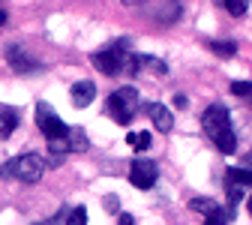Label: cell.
<instances>
[{"label": "cell", "mask_w": 252, "mask_h": 225, "mask_svg": "<svg viewBox=\"0 0 252 225\" xmlns=\"http://www.w3.org/2000/svg\"><path fill=\"white\" fill-rule=\"evenodd\" d=\"M210 51H216L219 57H234L237 54V45L234 42H219V39H213L210 42Z\"/></svg>", "instance_id": "cell-14"}, {"label": "cell", "mask_w": 252, "mask_h": 225, "mask_svg": "<svg viewBox=\"0 0 252 225\" xmlns=\"http://www.w3.org/2000/svg\"><path fill=\"white\" fill-rule=\"evenodd\" d=\"M117 225H135V219L129 216V213H120V222Z\"/></svg>", "instance_id": "cell-22"}, {"label": "cell", "mask_w": 252, "mask_h": 225, "mask_svg": "<svg viewBox=\"0 0 252 225\" xmlns=\"http://www.w3.org/2000/svg\"><path fill=\"white\" fill-rule=\"evenodd\" d=\"M36 126H39V132L48 138V144H54V141H60L63 135H66V126H63V120H60V117L54 114V108L45 105V102L36 105Z\"/></svg>", "instance_id": "cell-5"}, {"label": "cell", "mask_w": 252, "mask_h": 225, "mask_svg": "<svg viewBox=\"0 0 252 225\" xmlns=\"http://www.w3.org/2000/svg\"><path fill=\"white\" fill-rule=\"evenodd\" d=\"M45 168H48V162L39 153H24V156H15L12 162H6L3 168H0V174H3V177H15L21 183H39Z\"/></svg>", "instance_id": "cell-2"}, {"label": "cell", "mask_w": 252, "mask_h": 225, "mask_svg": "<svg viewBox=\"0 0 252 225\" xmlns=\"http://www.w3.org/2000/svg\"><path fill=\"white\" fill-rule=\"evenodd\" d=\"M174 105H177V108H186V105H189V99H186L183 93H177V96H174Z\"/></svg>", "instance_id": "cell-20"}, {"label": "cell", "mask_w": 252, "mask_h": 225, "mask_svg": "<svg viewBox=\"0 0 252 225\" xmlns=\"http://www.w3.org/2000/svg\"><path fill=\"white\" fill-rule=\"evenodd\" d=\"M201 126H204V132L213 138V144L222 153H234L237 150V138L231 132V117H228L225 105H210L201 114Z\"/></svg>", "instance_id": "cell-1"}, {"label": "cell", "mask_w": 252, "mask_h": 225, "mask_svg": "<svg viewBox=\"0 0 252 225\" xmlns=\"http://www.w3.org/2000/svg\"><path fill=\"white\" fill-rule=\"evenodd\" d=\"M225 9H228L231 15H246L249 0H225Z\"/></svg>", "instance_id": "cell-16"}, {"label": "cell", "mask_w": 252, "mask_h": 225, "mask_svg": "<svg viewBox=\"0 0 252 225\" xmlns=\"http://www.w3.org/2000/svg\"><path fill=\"white\" fill-rule=\"evenodd\" d=\"M228 219H231V213H228V210H222V207H219L216 213H210V216H207V225H225Z\"/></svg>", "instance_id": "cell-19"}, {"label": "cell", "mask_w": 252, "mask_h": 225, "mask_svg": "<svg viewBox=\"0 0 252 225\" xmlns=\"http://www.w3.org/2000/svg\"><path fill=\"white\" fill-rule=\"evenodd\" d=\"M231 93L234 96H249L252 99V84L249 81H231Z\"/></svg>", "instance_id": "cell-18"}, {"label": "cell", "mask_w": 252, "mask_h": 225, "mask_svg": "<svg viewBox=\"0 0 252 225\" xmlns=\"http://www.w3.org/2000/svg\"><path fill=\"white\" fill-rule=\"evenodd\" d=\"M66 225H87V207H75L66 216Z\"/></svg>", "instance_id": "cell-17"}, {"label": "cell", "mask_w": 252, "mask_h": 225, "mask_svg": "<svg viewBox=\"0 0 252 225\" xmlns=\"http://www.w3.org/2000/svg\"><path fill=\"white\" fill-rule=\"evenodd\" d=\"M60 141H63V147H69L75 153L87 150V135H84V129H78V126H66V135H63Z\"/></svg>", "instance_id": "cell-11"}, {"label": "cell", "mask_w": 252, "mask_h": 225, "mask_svg": "<svg viewBox=\"0 0 252 225\" xmlns=\"http://www.w3.org/2000/svg\"><path fill=\"white\" fill-rule=\"evenodd\" d=\"M123 3H138V0H123Z\"/></svg>", "instance_id": "cell-24"}, {"label": "cell", "mask_w": 252, "mask_h": 225, "mask_svg": "<svg viewBox=\"0 0 252 225\" xmlns=\"http://www.w3.org/2000/svg\"><path fill=\"white\" fill-rule=\"evenodd\" d=\"M0 24H6V12L3 9H0Z\"/></svg>", "instance_id": "cell-23"}, {"label": "cell", "mask_w": 252, "mask_h": 225, "mask_svg": "<svg viewBox=\"0 0 252 225\" xmlns=\"http://www.w3.org/2000/svg\"><path fill=\"white\" fill-rule=\"evenodd\" d=\"M147 117L153 120V126H156L159 132H171L174 120H171V111H168L165 105H159V102H150V105H147Z\"/></svg>", "instance_id": "cell-9"}, {"label": "cell", "mask_w": 252, "mask_h": 225, "mask_svg": "<svg viewBox=\"0 0 252 225\" xmlns=\"http://www.w3.org/2000/svg\"><path fill=\"white\" fill-rule=\"evenodd\" d=\"M126 141H129L135 150H147L150 147V132H129V135H126Z\"/></svg>", "instance_id": "cell-15"}, {"label": "cell", "mask_w": 252, "mask_h": 225, "mask_svg": "<svg viewBox=\"0 0 252 225\" xmlns=\"http://www.w3.org/2000/svg\"><path fill=\"white\" fill-rule=\"evenodd\" d=\"M93 96H96V84L93 81H75L72 84V105L75 108H87L90 102H93Z\"/></svg>", "instance_id": "cell-8"}, {"label": "cell", "mask_w": 252, "mask_h": 225, "mask_svg": "<svg viewBox=\"0 0 252 225\" xmlns=\"http://www.w3.org/2000/svg\"><path fill=\"white\" fill-rule=\"evenodd\" d=\"M228 183H234V186H249V183H252V171H246V168H231V171H228Z\"/></svg>", "instance_id": "cell-13"}, {"label": "cell", "mask_w": 252, "mask_h": 225, "mask_svg": "<svg viewBox=\"0 0 252 225\" xmlns=\"http://www.w3.org/2000/svg\"><path fill=\"white\" fill-rule=\"evenodd\" d=\"M189 207L198 210V213H204V216H210V213H216V210H219V204H216V201H210V198H192V201H189Z\"/></svg>", "instance_id": "cell-12"}, {"label": "cell", "mask_w": 252, "mask_h": 225, "mask_svg": "<svg viewBox=\"0 0 252 225\" xmlns=\"http://www.w3.org/2000/svg\"><path fill=\"white\" fill-rule=\"evenodd\" d=\"M249 213H252V195H249Z\"/></svg>", "instance_id": "cell-25"}, {"label": "cell", "mask_w": 252, "mask_h": 225, "mask_svg": "<svg viewBox=\"0 0 252 225\" xmlns=\"http://www.w3.org/2000/svg\"><path fill=\"white\" fill-rule=\"evenodd\" d=\"M108 111L117 123H129L138 111V90L135 87H117L108 96Z\"/></svg>", "instance_id": "cell-4"}, {"label": "cell", "mask_w": 252, "mask_h": 225, "mask_svg": "<svg viewBox=\"0 0 252 225\" xmlns=\"http://www.w3.org/2000/svg\"><path fill=\"white\" fill-rule=\"evenodd\" d=\"M18 111L12 105H0V141H6L12 132H15V126H18Z\"/></svg>", "instance_id": "cell-10"}, {"label": "cell", "mask_w": 252, "mask_h": 225, "mask_svg": "<svg viewBox=\"0 0 252 225\" xmlns=\"http://www.w3.org/2000/svg\"><path fill=\"white\" fill-rule=\"evenodd\" d=\"M105 207H108V210H117V207H120V201H117L114 195H108V198H105Z\"/></svg>", "instance_id": "cell-21"}, {"label": "cell", "mask_w": 252, "mask_h": 225, "mask_svg": "<svg viewBox=\"0 0 252 225\" xmlns=\"http://www.w3.org/2000/svg\"><path fill=\"white\" fill-rule=\"evenodd\" d=\"M129 54H132L129 39H117V42H111V45H105L99 51H93V66L99 72H105V75H117V72H123Z\"/></svg>", "instance_id": "cell-3"}, {"label": "cell", "mask_w": 252, "mask_h": 225, "mask_svg": "<svg viewBox=\"0 0 252 225\" xmlns=\"http://www.w3.org/2000/svg\"><path fill=\"white\" fill-rule=\"evenodd\" d=\"M6 63L18 72V75H27V72H36L39 69V60L36 57H30L24 48H18V45H9L6 48Z\"/></svg>", "instance_id": "cell-7"}, {"label": "cell", "mask_w": 252, "mask_h": 225, "mask_svg": "<svg viewBox=\"0 0 252 225\" xmlns=\"http://www.w3.org/2000/svg\"><path fill=\"white\" fill-rule=\"evenodd\" d=\"M156 177H159V168H156V162H150V159H135L132 168H129V180L138 189H153Z\"/></svg>", "instance_id": "cell-6"}]
</instances>
